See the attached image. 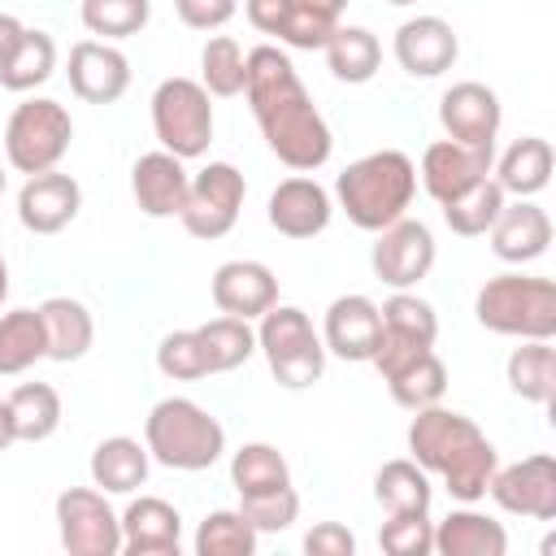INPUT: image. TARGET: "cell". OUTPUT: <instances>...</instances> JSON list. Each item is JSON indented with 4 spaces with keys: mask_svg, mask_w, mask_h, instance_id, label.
Returning <instances> with one entry per match:
<instances>
[{
    "mask_svg": "<svg viewBox=\"0 0 556 556\" xmlns=\"http://www.w3.org/2000/svg\"><path fill=\"white\" fill-rule=\"evenodd\" d=\"M243 96L252 104V117L269 143V152L295 169V174H313L330 161L334 152V135L326 126V117L317 113L313 96L304 91L291 56L274 43H261L248 52V83Z\"/></svg>",
    "mask_w": 556,
    "mask_h": 556,
    "instance_id": "6da1fadb",
    "label": "cell"
},
{
    "mask_svg": "<svg viewBox=\"0 0 556 556\" xmlns=\"http://www.w3.org/2000/svg\"><path fill=\"white\" fill-rule=\"evenodd\" d=\"M408 456L426 473H439L447 495L460 500V504H478L486 495V486H491L495 465H500V452L478 430V421L456 413V408H443V404H430V408L413 413V421H408Z\"/></svg>",
    "mask_w": 556,
    "mask_h": 556,
    "instance_id": "7a4b0ae2",
    "label": "cell"
},
{
    "mask_svg": "<svg viewBox=\"0 0 556 556\" xmlns=\"http://www.w3.org/2000/svg\"><path fill=\"white\" fill-rule=\"evenodd\" d=\"M413 195H417V165L400 148L365 152L361 161H352L334 178L339 208L348 213V222L356 230H369V235H378L382 226L400 222L408 213Z\"/></svg>",
    "mask_w": 556,
    "mask_h": 556,
    "instance_id": "3957f363",
    "label": "cell"
},
{
    "mask_svg": "<svg viewBox=\"0 0 556 556\" xmlns=\"http://www.w3.org/2000/svg\"><path fill=\"white\" fill-rule=\"evenodd\" d=\"M143 447L165 469L200 473V469L222 460L226 430L204 404H195L187 395H165L143 417Z\"/></svg>",
    "mask_w": 556,
    "mask_h": 556,
    "instance_id": "277c9868",
    "label": "cell"
},
{
    "mask_svg": "<svg viewBox=\"0 0 556 556\" xmlns=\"http://www.w3.org/2000/svg\"><path fill=\"white\" fill-rule=\"evenodd\" d=\"M473 317L491 334L552 339L556 334V282L534 274H495L473 300Z\"/></svg>",
    "mask_w": 556,
    "mask_h": 556,
    "instance_id": "5b68a950",
    "label": "cell"
},
{
    "mask_svg": "<svg viewBox=\"0 0 556 556\" xmlns=\"http://www.w3.org/2000/svg\"><path fill=\"white\" fill-rule=\"evenodd\" d=\"M256 348L265 352L269 374L287 391H304L326 374V343L313 330L308 313L295 304H274L256 317Z\"/></svg>",
    "mask_w": 556,
    "mask_h": 556,
    "instance_id": "8992f818",
    "label": "cell"
},
{
    "mask_svg": "<svg viewBox=\"0 0 556 556\" xmlns=\"http://www.w3.org/2000/svg\"><path fill=\"white\" fill-rule=\"evenodd\" d=\"M70 139H74V117L61 100H48V96H30L22 100L9 122H4V161L17 169V174H43V169H56L61 156L70 152Z\"/></svg>",
    "mask_w": 556,
    "mask_h": 556,
    "instance_id": "52a82bcc",
    "label": "cell"
},
{
    "mask_svg": "<svg viewBox=\"0 0 556 556\" xmlns=\"http://www.w3.org/2000/svg\"><path fill=\"white\" fill-rule=\"evenodd\" d=\"M152 130L165 152L191 161L204 156L213 143V96L200 87V78H165L152 91Z\"/></svg>",
    "mask_w": 556,
    "mask_h": 556,
    "instance_id": "ba28073f",
    "label": "cell"
},
{
    "mask_svg": "<svg viewBox=\"0 0 556 556\" xmlns=\"http://www.w3.org/2000/svg\"><path fill=\"white\" fill-rule=\"evenodd\" d=\"M243 195H248V182L243 174L230 165V161H208L200 174H191V187H187V204L178 213L182 230L191 239H222L235 230L239 213H243Z\"/></svg>",
    "mask_w": 556,
    "mask_h": 556,
    "instance_id": "9c48e42d",
    "label": "cell"
},
{
    "mask_svg": "<svg viewBox=\"0 0 556 556\" xmlns=\"http://www.w3.org/2000/svg\"><path fill=\"white\" fill-rule=\"evenodd\" d=\"M378 313H382V334H378V348H374L369 365L382 378L395 374L400 365H408L413 356H421V352L434 348V339H439V313L417 291H391Z\"/></svg>",
    "mask_w": 556,
    "mask_h": 556,
    "instance_id": "30bf717a",
    "label": "cell"
},
{
    "mask_svg": "<svg viewBox=\"0 0 556 556\" xmlns=\"http://www.w3.org/2000/svg\"><path fill=\"white\" fill-rule=\"evenodd\" d=\"M56 534L70 556H117L122 517L100 486H65L56 495Z\"/></svg>",
    "mask_w": 556,
    "mask_h": 556,
    "instance_id": "8fae6325",
    "label": "cell"
},
{
    "mask_svg": "<svg viewBox=\"0 0 556 556\" xmlns=\"http://www.w3.org/2000/svg\"><path fill=\"white\" fill-rule=\"evenodd\" d=\"M434 235L426 222H413L408 213L391 226L378 230L374 248H369V265H374V278L391 291H413L430 269H434Z\"/></svg>",
    "mask_w": 556,
    "mask_h": 556,
    "instance_id": "7c38bea8",
    "label": "cell"
},
{
    "mask_svg": "<svg viewBox=\"0 0 556 556\" xmlns=\"http://www.w3.org/2000/svg\"><path fill=\"white\" fill-rule=\"evenodd\" d=\"M486 495L513 517L552 521L556 517V460L547 452H534L513 465H495Z\"/></svg>",
    "mask_w": 556,
    "mask_h": 556,
    "instance_id": "4fadbf2b",
    "label": "cell"
},
{
    "mask_svg": "<svg viewBox=\"0 0 556 556\" xmlns=\"http://www.w3.org/2000/svg\"><path fill=\"white\" fill-rule=\"evenodd\" d=\"M495 165V143H456V139H434L421 152V187L430 200L447 204L452 195L469 191L473 182L491 178Z\"/></svg>",
    "mask_w": 556,
    "mask_h": 556,
    "instance_id": "5bb4252c",
    "label": "cell"
},
{
    "mask_svg": "<svg viewBox=\"0 0 556 556\" xmlns=\"http://www.w3.org/2000/svg\"><path fill=\"white\" fill-rule=\"evenodd\" d=\"M391 52H395V61L408 78H439L456 65L460 39H456L452 22H443L434 13H421V17L400 22V30L391 39Z\"/></svg>",
    "mask_w": 556,
    "mask_h": 556,
    "instance_id": "9a60e30c",
    "label": "cell"
},
{
    "mask_svg": "<svg viewBox=\"0 0 556 556\" xmlns=\"http://www.w3.org/2000/svg\"><path fill=\"white\" fill-rule=\"evenodd\" d=\"M265 217L269 226L282 235V239H313L330 226L334 217V200L330 191L308 178V174H291L282 178L274 191H269V204H265Z\"/></svg>",
    "mask_w": 556,
    "mask_h": 556,
    "instance_id": "2e32d148",
    "label": "cell"
},
{
    "mask_svg": "<svg viewBox=\"0 0 556 556\" xmlns=\"http://www.w3.org/2000/svg\"><path fill=\"white\" fill-rule=\"evenodd\" d=\"M243 13L261 35H274L278 43L300 52H321L339 26V17L313 9L308 0H248Z\"/></svg>",
    "mask_w": 556,
    "mask_h": 556,
    "instance_id": "e0dca14e",
    "label": "cell"
},
{
    "mask_svg": "<svg viewBox=\"0 0 556 556\" xmlns=\"http://www.w3.org/2000/svg\"><path fill=\"white\" fill-rule=\"evenodd\" d=\"M70 91L87 104H117L130 87V61L104 39H78L70 48Z\"/></svg>",
    "mask_w": 556,
    "mask_h": 556,
    "instance_id": "ac0fdd59",
    "label": "cell"
},
{
    "mask_svg": "<svg viewBox=\"0 0 556 556\" xmlns=\"http://www.w3.org/2000/svg\"><path fill=\"white\" fill-rule=\"evenodd\" d=\"M504 122V104L486 83H452L439 100V126L456 143H495Z\"/></svg>",
    "mask_w": 556,
    "mask_h": 556,
    "instance_id": "d6986e66",
    "label": "cell"
},
{
    "mask_svg": "<svg viewBox=\"0 0 556 556\" xmlns=\"http://www.w3.org/2000/svg\"><path fill=\"white\" fill-rule=\"evenodd\" d=\"M83 208V187L61 174V169H43L30 174L17 191V222L30 235H61Z\"/></svg>",
    "mask_w": 556,
    "mask_h": 556,
    "instance_id": "ffe728a7",
    "label": "cell"
},
{
    "mask_svg": "<svg viewBox=\"0 0 556 556\" xmlns=\"http://www.w3.org/2000/svg\"><path fill=\"white\" fill-rule=\"evenodd\" d=\"M378 334H382V313L369 295L352 291V295L330 300L326 321H321L326 352H334L339 361H352V365H369V356L378 348Z\"/></svg>",
    "mask_w": 556,
    "mask_h": 556,
    "instance_id": "44dd1931",
    "label": "cell"
},
{
    "mask_svg": "<svg viewBox=\"0 0 556 556\" xmlns=\"http://www.w3.org/2000/svg\"><path fill=\"white\" fill-rule=\"evenodd\" d=\"M208 295H213L217 313L256 321L265 308L278 304V278L265 261H226V265L213 269Z\"/></svg>",
    "mask_w": 556,
    "mask_h": 556,
    "instance_id": "7402d4cb",
    "label": "cell"
},
{
    "mask_svg": "<svg viewBox=\"0 0 556 556\" xmlns=\"http://www.w3.org/2000/svg\"><path fill=\"white\" fill-rule=\"evenodd\" d=\"M187 187H191V174H187L182 156H174L165 148L143 152L130 165V195H135L139 213H148V217H178L187 204Z\"/></svg>",
    "mask_w": 556,
    "mask_h": 556,
    "instance_id": "603a6c76",
    "label": "cell"
},
{
    "mask_svg": "<svg viewBox=\"0 0 556 556\" xmlns=\"http://www.w3.org/2000/svg\"><path fill=\"white\" fill-rule=\"evenodd\" d=\"M122 552L130 556H178L182 513L161 495H139L122 513Z\"/></svg>",
    "mask_w": 556,
    "mask_h": 556,
    "instance_id": "cb8c5ba5",
    "label": "cell"
},
{
    "mask_svg": "<svg viewBox=\"0 0 556 556\" xmlns=\"http://www.w3.org/2000/svg\"><path fill=\"white\" fill-rule=\"evenodd\" d=\"M486 235H491V252L504 265H530L552 243V217L534 200H517V204L500 208V217H495V226Z\"/></svg>",
    "mask_w": 556,
    "mask_h": 556,
    "instance_id": "d4e9b609",
    "label": "cell"
},
{
    "mask_svg": "<svg viewBox=\"0 0 556 556\" xmlns=\"http://www.w3.org/2000/svg\"><path fill=\"white\" fill-rule=\"evenodd\" d=\"M434 552L439 556H504L508 530L495 517L478 513L473 504H460L443 521H434Z\"/></svg>",
    "mask_w": 556,
    "mask_h": 556,
    "instance_id": "484cf974",
    "label": "cell"
},
{
    "mask_svg": "<svg viewBox=\"0 0 556 556\" xmlns=\"http://www.w3.org/2000/svg\"><path fill=\"white\" fill-rule=\"evenodd\" d=\"M91 486H100L104 495H130L148 482V469H152V456L139 439L130 434H109L96 443L91 452Z\"/></svg>",
    "mask_w": 556,
    "mask_h": 556,
    "instance_id": "4316f807",
    "label": "cell"
},
{
    "mask_svg": "<svg viewBox=\"0 0 556 556\" xmlns=\"http://www.w3.org/2000/svg\"><path fill=\"white\" fill-rule=\"evenodd\" d=\"M39 317H43V334H48V361H83L96 343V321H91V308L74 295H48L39 304Z\"/></svg>",
    "mask_w": 556,
    "mask_h": 556,
    "instance_id": "83f0119b",
    "label": "cell"
},
{
    "mask_svg": "<svg viewBox=\"0 0 556 556\" xmlns=\"http://www.w3.org/2000/svg\"><path fill=\"white\" fill-rule=\"evenodd\" d=\"M491 169H495V182L504 187V195L530 200L552 182V143L543 135H521L504 148V156Z\"/></svg>",
    "mask_w": 556,
    "mask_h": 556,
    "instance_id": "f1b7e54d",
    "label": "cell"
},
{
    "mask_svg": "<svg viewBox=\"0 0 556 556\" xmlns=\"http://www.w3.org/2000/svg\"><path fill=\"white\" fill-rule=\"evenodd\" d=\"M504 378H508V391L521 395L526 404H552V395H556L552 339H521V348H513L504 361Z\"/></svg>",
    "mask_w": 556,
    "mask_h": 556,
    "instance_id": "f546056e",
    "label": "cell"
},
{
    "mask_svg": "<svg viewBox=\"0 0 556 556\" xmlns=\"http://www.w3.org/2000/svg\"><path fill=\"white\" fill-rule=\"evenodd\" d=\"M321 52H326L330 74H334L339 83H352V87L369 83V78L378 74V65H382V43H378V35L365 30V26H334V35L326 39Z\"/></svg>",
    "mask_w": 556,
    "mask_h": 556,
    "instance_id": "4dcf8cb0",
    "label": "cell"
},
{
    "mask_svg": "<svg viewBox=\"0 0 556 556\" xmlns=\"http://www.w3.org/2000/svg\"><path fill=\"white\" fill-rule=\"evenodd\" d=\"M374 495L387 513H430L434 486L413 456H395L374 473Z\"/></svg>",
    "mask_w": 556,
    "mask_h": 556,
    "instance_id": "1f68e13d",
    "label": "cell"
},
{
    "mask_svg": "<svg viewBox=\"0 0 556 556\" xmlns=\"http://www.w3.org/2000/svg\"><path fill=\"white\" fill-rule=\"evenodd\" d=\"M382 382H387V391H391V400H395L400 408L417 413V408L443 404V395H447V365H443V361L434 356V348H430V352L413 356L408 365H400L395 374H387Z\"/></svg>",
    "mask_w": 556,
    "mask_h": 556,
    "instance_id": "d6a6232c",
    "label": "cell"
},
{
    "mask_svg": "<svg viewBox=\"0 0 556 556\" xmlns=\"http://www.w3.org/2000/svg\"><path fill=\"white\" fill-rule=\"evenodd\" d=\"M35 361H48V334L39 308L0 313V374H26Z\"/></svg>",
    "mask_w": 556,
    "mask_h": 556,
    "instance_id": "836d02e7",
    "label": "cell"
},
{
    "mask_svg": "<svg viewBox=\"0 0 556 556\" xmlns=\"http://www.w3.org/2000/svg\"><path fill=\"white\" fill-rule=\"evenodd\" d=\"M52 70H56V43H52V35L48 30H22V39H17V48L4 56V65H0V87L4 91H35V87H43L48 78H52Z\"/></svg>",
    "mask_w": 556,
    "mask_h": 556,
    "instance_id": "e575fe53",
    "label": "cell"
},
{
    "mask_svg": "<svg viewBox=\"0 0 556 556\" xmlns=\"http://www.w3.org/2000/svg\"><path fill=\"white\" fill-rule=\"evenodd\" d=\"M17 443H43L61 430V395L48 382H22L9 391Z\"/></svg>",
    "mask_w": 556,
    "mask_h": 556,
    "instance_id": "d590c367",
    "label": "cell"
},
{
    "mask_svg": "<svg viewBox=\"0 0 556 556\" xmlns=\"http://www.w3.org/2000/svg\"><path fill=\"white\" fill-rule=\"evenodd\" d=\"M248 83V52L239 48L235 35H208L200 48V87L217 100L243 96Z\"/></svg>",
    "mask_w": 556,
    "mask_h": 556,
    "instance_id": "8d00e7d4",
    "label": "cell"
},
{
    "mask_svg": "<svg viewBox=\"0 0 556 556\" xmlns=\"http://www.w3.org/2000/svg\"><path fill=\"white\" fill-rule=\"evenodd\" d=\"M504 204H508L504 187H500L495 178H482V182H473L469 191H460V195H452V200L443 204V222H447L452 235L478 239V235H486V230L495 226V217H500Z\"/></svg>",
    "mask_w": 556,
    "mask_h": 556,
    "instance_id": "74e56055",
    "label": "cell"
},
{
    "mask_svg": "<svg viewBox=\"0 0 556 556\" xmlns=\"http://www.w3.org/2000/svg\"><path fill=\"white\" fill-rule=\"evenodd\" d=\"M230 482L239 495H265L291 486V465L274 443H243L230 456Z\"/></svg>",
    "mask_w": 556,
    "mask_h": 556,
    "instance_id": "f35d334b",
    "label": "cell"
},
{
    "mask_svg": "<svg viewBox=\"0 0 556 556\" xmlns=\"http://www.w3.org/2000/svg\"><path fill=\"white\" fill-rule=\"evenodd\" d=\"M195 334H200L208 374H230V369H239V365L256 352V330H252L243 317H230V313H222V317L195 326Z\"/></svg>",
    "mask_w": 556,
    "mask_h": 556,
    "instance_id": "ab89813d",
    "label": "cell"
},
{
    "mask_svg": "<svg viewBox=\"0 0 556 556\" xmlns=\"http://www.w3.org/2000/svg\"><path fill=\"white\" fill-rule=\"evenodd\" d=\"M256 526L239 508H213L195 530V556H252Z\"/></svg>",
    "mask_w": 556,
    "mask_h": 556,
    "instance_id": "60d3db41",
    "label": "cell"
},
{
    "mask_svg": "<svg viewBox=\"0 0 556 556\" xmlns=\"http://www.w3.org/2000/svg\"><path fill=\"white\" fill-rule=\"evenodd\" d=\"M78 17H83L87 35H96L104 43H117V39H130L148 26L152 0H83Z\"/></svg>",
    "mask_w": 556,
    "mask_h": 556,
    "instance_id": "b9f144b4",
    "label": "cell"
},
{
    "mask_svg": "<svg viewBox=\"0 0 556 556\" xmlns=\"http://www.w3.org/2000/svg\"><path fill=\"white\" fill-rule=\"evenodd\" d=\"M378 547L387 556H430L434 552L430 513H387V521L378 530Z\"/></svg>",
    "mask_w": 556,
    "mask_h": 556,
    "instance_id": "7bdbcfd3",
    "label": "cell"
},
{
    "mask_svg": "<svg viewBox=\"0 0 556 556\" xmlns=\"http://www.w3.org/2000/svg\"><path fill=\"white\" fill-rule=\"evenodd\" d=\"M156 369L165 378H174V382H200V378H208V361H204L200 334L195 330H169L156 343Z\"/></svg>",
    "mask_w": 556,
    "mask_h": 556,
    "instance_id": "ee69618b",
    "label": "cell"
},
{
    "mask_svg": "<svg viewBox=\"0 0 556 556\" xmlns=\"http://www.w3.org/2000/svg\"><path fill=\"white\" fill-rule=\"evenodd\" d=\"M239 513L256 526V534H278L300 517V495L295 486L265 491V495H239Z\"/></svg>",
    "mask_w": 556,
    "mask_h": 556,
    "instance_id": "f6af8a7d",
    "label": "cell"
},
{
    "mask_svg": "<svg viewBox=\"0 0 556 556\" xmlns=\"http://www.w3.org/2000/svg\"><path fill=\"white\" fill-rule=\"evenodd\" d=\"M174 9L178 22L191 30H222L239 13V0H174Z\"/></svg>",
    "mask_w": 556,
    "mask_h": 556,
    "instance_id": "bcb514c9",
    "label": "cell"
},
{
    "mask_svg": "<svg viewBox=\"0 0 556 556\" xmlns=\"http://www.w3.org/2000/svg\"><path fill=\"white\" fill-rule=\"evenodd\" d=\"M304 552L308 556H352L356 552V534L339 521H317L308 534H304Z\"/></svg>",
    "mask_w": 556,
    "mask_h": 556,
    "instance_id": "7dc6e473",
    "label": "cell"
},
{
    "mask_svg": "<svg viewBox=\"0 0 556 556\" xmlns=\"http://www.w3.org/2000/svg\"><path fill=\"white\" fill-rule=\"evenodd\" d=\"M22 30H26V26H22V22L13 17V13H0V65H4V56H9L13 48H17Z\"/></svg>",
    "mask_w": 556,
    "mask_h": 556,
    "instance_id": "c3c4849f",
    "label": "cell"
},
{
    "mask_svg": "<svg viewBox=\"0 0 556 556\" xmlns=\"http://www.w3.org/2000/svg\"><path fill=\"white\" fill-rule=\"evenodd\" d=\"M17 443V430H13V408H9V400H0V452L4 447H13Z\"/></svg>",
    "mask_w": 556,
    "mask_h": 556,
    "instance_id": "681fc988",
    "label": "cell"
},
{
    "mask_svg": "<svg viewBox=\"0 0 556 556\" xmlns=\"http://www.w3.org/2000/svg\"><path fill=\"white\" fill-rule=\"evenodd\" d=\"M313 9H321V13H330V17H339L343 9H348V0H308Z\"/></svg>",
    "mask_w": 556,
    "mask_h": 556,
    "instance_id": "f907efd6",
    "label": "cell"
},
{
    "mask_svg": "<svg viewBox=\"0 0 556 556\" xmlns=\"http://www.w3.org/2000/svg\"><path fill=\"white\" fill-rule=\"evenodd\" d=\"M9 300V261H4V252H0V304Z\"/></svg>",
    "mask_w": 556,
    "mask_h": 556,
    "instance_id": "816d5d0a",
    "label": "cell"
},
{
    "mask_svg": "<svg viewBox=\"0 0 556 556\" xmlns=\"http://www.w3.org/2000/svg\"><path fill=\"white\" fill-rule=\"evenodd\" d=\"M387 4H417V0H387Z\"/></svg>",
    "mask_w": 556,
    "mask_h": 556,
    "instance_id": "f5cc1de1",
    "label": "cell"
},
{
    "mask_svg": "<svg viewBox=\"0 0 556 556\" xmlns=\"http://www.w3.org/2000/svg\"><path fill=\"white\" fill-rule=\"evenodd\" d=\"M0 195H4V169H0Z\"/></svg>",
    "mask_w": 556,
    "mask_h": 556,
    "instance_id": "db71d44e",
    "label": "cell"
}]
</instances>
